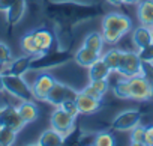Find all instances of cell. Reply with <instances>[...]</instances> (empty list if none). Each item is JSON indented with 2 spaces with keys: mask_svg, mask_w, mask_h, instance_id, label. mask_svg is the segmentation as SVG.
<instances>
[{
  "mask_svg": "<svg viewBox=\"0 0 153 146\" xmlns=\"http://www.w3.org/2000/svg\"><path fill=\"white\" fill-rule=\"evenodd\" d=\"M3 85H5V91L15 97L20 101H26V100H33L32 95V86H29V83L24 80V76H15V74H9L5 72L3 74Z\"/></svg>",
  "mask_w": 153,
  "mask_h": 146,
  "instance_id": "1",
  "label": "cell"
},
{
  "mask_svg": "<svg viewBox=\"0 0 153 146\" xmlns=\"http://www.w3.org/2000/svg\"><path fill=\"white\" fill-rule=\"evenodd\" d=\"M117 74L120 77H128V79L143 74V62L138 56V51L123 50V56L117 69Z\"/></svg>",
  "mask_w": 153,
  "mask_h": 146,
  "instance_id": "2",
  "label": "cell"
},
{
  "mask_svg": "<svg viewBox=\"0 0 153 146\" xmlns=\"http://www.w3.org/2000/svg\"><path fill=\"white\" fill-rule=\"evenodd\" d=\"M140 124H141V112L137 109H128L114 116L111 122V130L119 133H129L132 128H135Z\"/></svg>",
  "mask_w": 153,
  "mask_h": 146,
  "instance_id": "3",
  "label": "cell"
},
{
  "mask_svg": "<svg viewBox=\"0 0 153 146\" xmlns=\"http://www.w3.org/2000/svg\"><path fill=\"white\" fill-rule=\"evenodd\" d=\"M131 98L135 101H150L153 100V82H150L146 76L140 74L129 79Z\"/></svg>",
  "mask_w": 153,
  "mask_h": 146,
  "instance_id": "4",
  "label": "cell"
},
{
  "mask_svg": "<svg viewBox=\"0 0 153 146\" xmlns=\"http://www.w3.org/2000/svg\"><path fill=\"white\" fill-rule=\"evenodd\" d=\"M75 121L76 118L71 116L69 113H66L63 109L60 107H56L50 116V127L59 133H62L65 137H68L74 128H75Z\"/></svg>",
  "mask_w": 153,
  "mask_h": 146,
  "instance_id": "5",
  "label": "cell"
},
{
  "mask_svg": "<svg viewBox=\"0 0 153 146\" xmlns=\"http://www.w3.org/2000/svg\"><path fill=\"white\" fill-rule=\"evenodd\" d=\"M102 29H111V30H117L120 32L123 36L128 35L129 32H132L134 26L132 21L128 15L122 14V12H108L101 23Z\"/></svg>",
  "mask_w": 153,
  "mask_h": 146,
  "instance_id": "6",
  "label": "cell"
},
{
  "mask_svg": "<svg viewBox=\"0 0 153 146\" xmlns=\"http://www.w3.org/2000/svg\"><path fill=\"white\" fill-rule=\"evenodd\" d=\"M56 77L50 72H41V74L35 79L33 85H32V95H33V100L36 101H45L51 88L54 86L56 83Z\"/></svg>",
  "mask_w": 153,
  "mask_h": 146,
  "instance_id": "7",
  "label": "cell"
},
{
  "mask_svg": "<svg viewBox=\"0 0 153 146\" xmlns=\"http://www.w3.org/2000/svg\"><path fill=\"white\" fill-rule=\"evenodd\" d=\"M76 92H78V91L72 89L71 86H68V85H65L62 82H56L54 86L51 88L45 103H48V104H51L54 107H59L63 101H66L69 98H75Z\"/></svg>",
  "mask_w": 153,
  "mask_h": 146,
  "instance_id": "8",
  "label": "cell"
},
{
  "mask_svg": "<svg viewBox=\"0 0 153 146\" xmlns=\"http://www.w3.org/2000/svg\"><path fill=\"white\" fill-rule=\"evenodd\" d=\"M0 125L9 127V128H12V130H15L18 133L26 127V124L23 122V119L18 115L17 107L9 106V104L2 107V112H0Z\"/></svg>",
  "mask_w": 153,
  "mask_h": 146,
  "instance_id": "9",
  "label": "cell"
},
{
  "mask_svg": "<svg viewBox=\"0 0 153 146\" xmlns=\"http://www.w3.org/2000/svg\"><path fill=\"white\" fill-rule=\"evenodd\" d=\"M75 104H76V107H78L80 115H93L101 109L102 101L95 100V98L83 94L81 91H78L76 95H75Z\"/></svg>",
  "mask_w": 153,
  "mask_h": 146,
  "instance_id": "10",
  "label": "cell"
},
{
  "mask_svg": "<svg viewBox=\"0 0 153 146\" xmlns=\"http://www.w3.org/2000/svg\"><path fill=\"white\" fill-rule=\"evenodd\" d=\"M17 110H18V115L20 118L23 119V122L27 125V124H32L35 121H38L39 115H41V110H39V106L33 101V100H26V101H21L18 106H17Z\"/></svg>",
  "mask_w": 153,
  "mask_h": 146,
  "instance_id": "11",
  "label": "cell"
},
{
  "mask_svg": "<svg viewBox=\"0 0 153 146\" xmlns=\"http://www.w3.org/2000/svg\"><path fill=\"white\" fill-rule=\"evenodd\" d=\"M131 39H132V44L137 50L140 48H144L147 47L149 44L153 42V38H152V29L149 26H144V24H140L137 26L135 29H132L131 32Z\"/></svg>",
  "mask_w": 153,
  "mask_h": 146,
  "instance_id": "12",
  "label": "cell"
},
{
  "mask_svg": "<svg viewBox=\"0 0 153 146\" xmlns=\"http://www.w3.org/2000/svg\"><path fill=\"white\" fill-rule=\"evenodd\" d=\"M36 59L33 56H29V54H24V56H20L17 59H12L6 66V71L9 74H15V76H24L26 72H29V69L32 68V63L35 62Z\"/></svg>",
  "mask_w": 153,
  "mask_h": 146,
  "instance_id": "13",
  "label": "cell"
},
{
  "mask_svg": "<svg viewBox=\"0 0 153 146\" xmlns=\"http://www.w3.org/2000/svg\"><path fill=\"white\" fill-rule=\"evenodd\" d=\"M101 56H102L101 53H96V51H93V50H90V48L81 45L78 50L75 51L74 60H75L76 65L81 66V68H89V66L93 65Z\"/></svg>",
  "mask_w": 153,
  "mask_h": 146,
  "instance_id": "14",
  "label": "cell"
},
{
  "mask_svg": "<svg viewBox=\"0 0 153 146\" xmlns=\"http://www.w3.org/2000/svg\"><path fill=\"white\" fill-rule=\"evenodd\" d=\"M32 32H33V35H35V39H36V42H38V45H39L42 54L47 56L48 51H50V50L53 48V45H54V35H53V32L48 30V29H45V27L35 29V30H32Z\"/></svg>",
  "mask_w": 153,
  "mask_h": 146,
  "instance_id": "15",
  "label": "cell"
},
{
  "mask_svg": "<svg viewBox=\"0 0 153 146\" xmlns=\"http://www.w3.org/2000/svg\"><path fill=\"white\" fill-rule=\"evenodd\" d=\"M20 47H21V51H23L24 54L33 56L35 59H41V57H44V54H42V51H41V48H39L36 39H35L33 32H29V33H26V35L21 38V41H20Z\"/></svg>",
  "mask_w": 153,
  "mask_h": 146,
  "instance_id": "16",
  "label": "cell"
},
{
  "mask_svg": "<svg viewBox=\"0 0 153 146\" xmlns=\"http://www.w3.org/2000/svg\"><path fill=\"white\" fill-rule=\"evenodd\" d=\"M137 17L140 24L153 27V0H141L137 5Z\"/></svg>",
  "mask_w": 153,
  "mask_h": 146,
  "instance_id": "17",
  "label": "cell"
},
{
  "mask_svg": "<svg viewBox=\"0 0 153 146\" xmlns=\"http://www.w3.org/2000/svg\"><path fill=\"white\" fill-rule=\"evenodd\" d=\"M65 139L66 137L62 133H59L53 128H48L39 136L36 145L38 146H62L65 143Z\"/></svg>",
  "mask_w": 153,
  "mask_h": 146,
  "instance_id": "18",
  "label": "cell"
},
{
  "mask_svg": "<svg viewBox=\"0 0 153 146\" xmlns=\"http://www.w3.org/2000/svg\"><path fill=\"white\" fill-rule=\"evenodd\" d=\"M89 82H93V80H102V79H108L110 74H111V69L110 66L104 62L102 57H99L93 65H90L89 68Z\"/></svg>",
  "mask_w": 153,
  "mask_h": 146,
  "instance_id": "19",
  "label": "cell"
},
{
  "mask_svg": "<svg viewBox=\"0 0 153 146\" xmlns=\"http://www.w3.org/2000/svg\"><path fill=\"white\" fill-rule=\"evenodd\" d=\"M26 12V0H15L12 3V6L5 12L6 14V21L9 26H15L18 24Z\"/></svg>",
  "mask_w": 153,
  "mask_h": 146,
  "instance_id": "20",
  "label": "cell"
},
{
  "mask_svg": "<svg viewBox=\"0 0 153 146\" xmlns=\"http://www.w3.org/2000/svg\"><path fill=\"white\" fill-rule=\"evenodd\" d=\"M104 45H105V41H104V36L102 33L99 32H90L86 35L84 41H83V47H87L96 53H101L104 51Z\"/></svg>",
  "mask_w": 153,
  "mask_h": 146,
  "instance_id": "21",
  "label": "cell"
},
{
  "mask_svg": "<svg viewBox=\"0 0 153 146\" xmlns=\"http://www.w3.org/2000/svg\"><path fill=\"white\" fill-rule=\"evenodd\" d=\"M122 56H123V50L113 47V48H110L108 51L102 53L101 57L104 59V62L110 66V69H111L113 72H117L119 65H120V60H122Z\"/></svg>",
  "mask_w": 153,
  "mask_h": 146,
  "instance_id": "22",
  "label": "cell"
},
{
  "mask_svg": "<svg viewBox=\"0 0 153 146\" xmlns=\"http://www.w3.org/2000/svg\"><path fill=\"white\" fill-rule=\"evenodd\" d=\"M113 94L119 100H132L131 98V88H129V79L128 77H120L114 86H113Z\"/></svg>",
  "mask_w": 153,
  "mask_h": 146,
  "instance_id": "23",
  "label": "cell"
},
{
  "mask_svg": "<svg viewBox=\"0 0 153 146\" xmlns=\"http://www.w3.org/2000/svg\"><path fill=\"white\" fill-rule=\"evenodd\" d=\"M17 136L18 131L0 125V146H12L17 142Z\"/></svg>",
  "mask_w": 153,
  "mask_h": 146,
  "instance_id": "24",
  "label": "cell"
},
{
  "mask_svg": "<svg viewBox=\"0 0 153 146\" xmlns=\"http://www.w3.org/2000/svg\"><path fill=\"white\" fill-rule=\"evenodd\" d=\"M129 145H132V146H146V143H144V127L141 124L129 131Z\"/></svg>",
  "mask_w": 153,
  "mask_h": 146,
  "instance_id": "25",
  "label": "cell"
},
{
  "mask_svg": "<svg viewBox=\"0 0 153 146\" xmlns=\"http://www.w3.org/2000/svg\"><path fill=\"white\" fill-rule=\"evenodd\" d=\"M93 145L95 146H114L116 145V137L111 133L101 131L93 137Z\"/></svg>",
  "mask_w": 153,
  "mask_h": 146,
  "instance_id": "26",
  "label": "cell"
},
{
  "mask_svg": "<svg viewBox=\"0 0 153 146\" xmlns=\"http://www.w3.org/2000/svg\"><path fill=\"white\" fill-rule=\"evenodd\" d=\"M102 36H104L105 44H110V45H116L123 38V35L120 32L111 30V29H102Z\"/></svg>",
  "mask_w": 153,
  "mask_h": 146,
  "instance_id": "27",
  "label": "cell"
},
{
  "mask_svg": "<svg viewBox=\"0 0 153 146\" xmlns=\"http://www.w3.org/2000/svg\"><path fill=\"white\" fill-rule=\"evenodd\" d=\"M59 107H60V109H63L66 113H69V115H71V116H74V118H78V116H80L78 107H76V104H75V98H69V100L63 101Z\"/></svg>",
  "mask_w": 153,
  "mask_h": 146,
  "instance_id": "28",
  "label": "cell"
},
{
  "mask_svg": "<svg viewBox=\"0 0 153 146\" xmlns=\"http://www.w3.org/2000/svg\"><path fill=\"white\" fill-rule=\"evenodd\" d=\"M12 51L9 48L8 44H5L3 41H0V65H8L12 60Z\"/></svg>",
  "mask_w": 153,
  "mask_h": 146,
  "instance_id": "29",
  "label": "cell"
},
{
  "mask_svg": "<svg viewBox=\"0 0 153 146\" xmlns=\"http://www.w3.org/2000/svg\"><path fill=\"white\" fill-rule=\"evenodd\" d=\"M137 51H138V56H140L143 63H153V42L144 48L137 50Z\"/></svg>",
  "mask_w": 153,
  "mask_h": 146,
  "instance_id": "30",
  "label": "cell"
},
{
  "mask_svg": "<svg viewBox=\"0 0 153 146\" xmlns=\"http://www.w3.org/2000/svg\"><path fill=\"white\" fill-rule=\"evenodd\" d=\"M93 89H96L102 97L107 95V92L110 91V83H108V79H102V80H93V82H89Z\"/></svg>",
  "mask_w": 153,
  "mask_h": 146,
  "instance_id": "31",
  "label": "cell"
},
{
  "mask_svg": "<svg viewBox=\"0 0 153 146\" xmlns=\"http://www.w3.org/2000/svg\"><path fill=\"white\" fill-rule=\"evenodd\" d=\"M81 92H83V94H86V95H89V97H92V98H95V100H99V101H102V100H104V97H102L96 89H93V86H92L90 83H87V85L81 89Z\"/></svg>",
  "mask_w": 153,
  "mask_h": 146,
  "instance_id": "32",
  "label": "cell"
},
{
  "mask_svg": "<svg viewBox=\"0 0 153 146\" xmlns=\"http://www.w3.org/2000/svg\"><path fill=\"white\" fill-rule=\"evenodd\" d=\"M144 143L146 146H153V124L144 127Z\"/></svg>",
  "mask_w": 153,
  "mask_h": 146,
  "instance_id": "33",
  "label": "cell"
},
{
  "mask_svg": "<svg viewBox=\"0 0 153 146\" xmlns=\"http://www.w3.org/2000/svg\"><path fill=\"white\" fill-rule=\"evenodd\" d=\"M15 0H0V12H6Z\"/></svg>",
  "mask_w": 153,
  "mask_h": 146,
  "instance_id": "34",
  "label": "cell"
},
{
  "mask_svg": "<svg viewBox=\"0 0 153 146\" xmlns=\"http://www.w3.org/2000/svg\"><path fill=\"white\" fill-rule=\"evenodd\" d=\"M107 2L113 6H122L123 5V0H107Z\"/></svg>",
  "mask_w": 153,
  "mask_h": 146,
  "instance_id": "35",
  "label": "cell"
},
{
  "mask_svg": "<svg viewBox=\"0 0 153 146\" xmlns=\"http://www.w3.org/2000/svg\"><path fill=\"white\" fill-rule=\"evenodd\" d=\"M140 2H141V0H123V5H132V6L135 5L137 6Z\"/></svg>",
  "mask_w": 153,
  "mask_h": 146,
  "instance_id": "36",
  "label": "cell"
},
{
  "mask_svg": "<svg viewBox=\"0 0 153 146\" xmlns=\"http://www.w3.org/2000/svg\"><path fill=\"white\" fill-rule=\"evenodd\" d=\"M5 91V85H3V74L0 72V94Z\"/></svg>",
  "mask_w": 153,
  "mask_h": 146,
  "instance_id": "37",
  "label": "cell"
},
{
  "mask_svg": "<svg viewBox=\"0 0 153 146\" xmlns=\"http://www.w3.org/2000/svg\"><path fill=\"white\" fill-rule=\"evenodd\" d=\"M152 29V38H153V27H150Z\"/></svg>",
  "mask_w": 153,
  "mask_h": 146,
  "instance_id": "38",
  "label": "cell"
},
{
  "mask_svg": "<svg viewBox=\"0 0 153 146\" xmlns=\"http://www.w3.org/2000/svg\"><path fill=\"white\" fill-rule=\"evenodd\" d=\"M2 107H3V106H0V112H2Z\"/></svg>",
  "mask_w": 153,
  "mask_h": 146,
  "instance_id": "39",
  "label": "cell"
}]
</instances>
